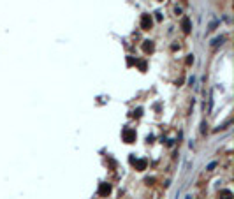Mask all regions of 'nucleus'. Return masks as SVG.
<instances>
[{
    "instance_id": "1",
    "label": "nucleus",
    "mask_w": 234,
    "mask_h": 199,
    "mask_svg": "<svg viewBox=\"0 0 234 199\" xmlns=\"http://www.w3.org/2000/svg\"><path fill=\"white\" fill-rule=\"evenodd\" d=\"M151 25H153L151 16H150V14H143V16H141V28H143V30H150Z\"/></svg>"
},
{
    "instance_id": "2",
    "label": "nucleus",
    "mask_w": 234,
    "mask_h": 199,
    "mask_svg": "<svg viewBox=\"0 0 234 199\" xmlns=\"http://www.w3.org/2000/svg\"><path fill=\"white\" fill-rule=\"evenodd\" d=\"M109 194H111V185L100 183V187H99V196H100V197H107Z\"/></svg>"
},
{
    "instance_id": "3",
    "label": "nucleus",
    "mask_w": 234,
    "mask_h": 199,
    "mask_svg": "<svg viewBox=\"0 0 234 199\" xmlns=\"http://www.w3.org/2000/svg\"><path fill=\"white\" fill-rule=\"evenodd\" d=\"M123 139H125V143H134L136 141V131L127 129V131L123 132Z\"/></svg>"
},
{
    "instance_id": "4",
    "label": "nucleus",
    "mask_w": 234,
    "mask_h": 199,
    "mask_svg": "<svg viewBox=\"0 0 234 199\" xmlns=\"http://www.w3.org/2000/svg\"><path fill=\"white\" fill-rule=\"evenodd\" d=\"M181 28H183V34H190L192 32V23H190V18H183L181 20Z\"/></svg>"
},
{
    "instance_id": "5",
    "label": "nucleus",
    "mask_w": 234,
    "mask_h": 199,
    "mask_svg": "<svg viewBox=\"0 0 234 199\" xmlns=\"http://www.w3.org/2000/svg\"><path fill=\"white\" fill-rule=\"evenodd\" d=\"M153 49H155V44L151 41H143V51L144 53H153Z\"/></svg>"
},
{
    "instance_id": "6",
    "label": "nucleus",
    "mask_w": 234,
    "mask_h": 199,
    "mask_svg": "<svg viewBox=\"0 0 234 199\" xmlns=\"http://www.w3.org/2000/svg\"><path fill=\"white\" fill-rule=\"evenodd\" d=\"M132 162H134V166H136V169H137V171H144V169H146V164H148V162H146L144 159L132 160Z\"/></svg>"
},
{
    "instance_id": "7",
    "label": "nucleus",
    "mask_w": 234,
    "mask_h": 199,
    "mask_svg": "<svg viewBox=\"0 0 234 199\" xmlns=\"http://www.w3.org/2000/svg\"><path fill=\"white\" fill-rule=\"evenodd\" d=\"M218 199H232V192L229 189H224L218 192Z\"/></svg>"
},
{
    "instance_id": "8",
    "label": "nucleus",
    "mask_w": 234,
    "mask_h": 199,
    "mask_svg": "<svg viewBox=\"0 0 234 199\" xmlns=\"http://www.w3.org/2000/svg\"><path fill=\"white\" fill-rule=\"evenodd\" d=\"M192 63H194V57L188 55V58H187V65H192Z\"/></svg>"
},
{
    "instance_id": "9",
    "label": "nucleus",
    "mask_w": 234,
    "mask_h": 199,
    "mask_svg": "<svg viewBox=\"0 0 234 199\" xmlns=\"http://www.w3.org/2000/svg\"><path fill=\"white\" fill-rule=\"evenodd\" d=\"M139 69H141V71H146V62H139Z\"/></svg>"
},
{
    "instance_id": "10",
    "label": "nucleus",
    "mask_w": 234,
    "mask_h": 199,
    "mask_svg": "<svg viewBox=\"0 0 234 199\" xmlns=\"http://www.w3.org/2000/svg\"><path fill=\"white\" fill-rule=\"evenodd\" d=\"M127 63H129V65H132V63H134V58H132V57H129V58H127Z\"/></svg>"
},
{
    "instance_id": "11",
    "label": "nucleus",
    "mask_w": 234,
    "mask_h": 199,
    "mask_svg": "<svg viewBox=\"0 0 234 199\" xmlns=\"http://www.w3.org/2000/svg\"><path fill=\"white\" fill-rule=\"evenodd\" d=\"M158 2H164V0H158Z\"/></svg>"
}]
</instances>
